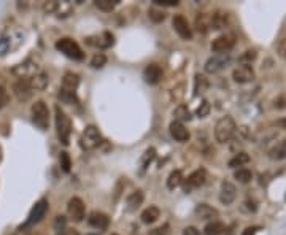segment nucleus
Masks as SVG:
<instances>
[{"mask_svg": "<svg viewBox=\"0 0 286 235\" xmlns=\"http://www.w3.org/2000/svg\"><path fill=\"white\" fill-rule=\"evenodd\" d=\"M54 229H56L57 232L64 231V229H65V218H64V216H57L56 222H54Z\"/></svg>", "mask_w": 286, "mask_h": 235, "instance_id": "obj_45", "label": "nucleus"}, {"mask_svg": "<svg viewBox=\"0 0 286 235\" xmlns=\"http://www.w3.org/2000/svg\"><path fill=\"white\" fill-rule=\"evenodd\" d=\"M78 84H80V76L76 73H72V72H67L62 78V88H60V91L76 94Z\"/></svg>", "mask_w": 286, "mask_h": 235, "instance_id": "obj_19", "label": "nucleus"}, {"mask_svg": "<svg viewBox=\"0 0 286 235\" xmlns=\"http://www.w3.org/2000/svg\"><path fill=\"white\" fill-rule=\"evenodd\" d=\"M10 50V38H0V56H3V54H7Z\"/></svg>", "mask_w": 286, "mask_h": 235, "instance_id": "obj_43", "label": "nucleus"}, {"mask_svg": "<svg viewBox=\"0 0 286 235\" xmlns=\"http://www.w3.org/2000/svg\"><path fill=\"white\" fill-rule=\"evenodd\" d=\"M235 121L230 116H223L215 126V138L218 143H228L235 134Z\"/></svg>", "mask_w": 286, "mask_h": 235, "instance_id": "obj_2", "label": "nucleus"}, {"mask_svg": "<svg viewBox=\"0 0 286 235\" xmlns=\"http://www.w3.org/2000/svg\"><path fill=\"white\" fill-rule=\"evenodd\" d=\"M102 143V135L95 126H88L81 134V146L84 149H95Z\"/></svg>", "mask_w": 286, "mask_h": 235, "instance_id": "obj_5", "label": "nucleus"}, {"mask_svg": "<svg viewBox=\"0 0 286 235\" xmlns=\"http://www.w3.org/2000/svg\"><path fill=\"white\" fill-rule=\"evenodd\" d=\"M60 167H62V170L65 173L70 172V167H72V161H70V156L67 153H60Z\"/></svg>", "mask_w": 286, "mask_h": 235, "instance_id": "obj_40", "label": "nucleus"}, {"mask_svg": "<svg viewBox=\"0 0 286 235\" xmlns=\"http://www.w3.org/2000/svg\"><path fill=\"white\" fill-rule=\"evenodd\" d=\"M40 67L37 65V62H34L32 59H27V61H24L22 64L16 65L13 69V73L19 78V80H29V78H32L34 75L40 73Z\"/></svg>", "mask_w": 286, "mask_h": 235, "instance_id": "obj_6", "label": "nucleus"}, {"mask_svg": "<svg viewBox=\"0 0 286 235\" xmlns=\"http://www.w3.org/2000/svg\"><path fill=\"white\" fill-rule=\"evenodd\" d=\"M169 130H170V135H172L173 140L180 142V143L188 142V140H190V137H191L190 135V130L185 127V124H181L178 121H173L172 124H170Z\"/></svg>", "mask_w": 286, "mask_h": 235, "instance_id": "obj_16", "label": "nucleus"}, {"mask_svg": "<svg viewBox=\"0 0 286 235\" xmlns=\"http://www.w3.org/2000/svg\"><path fill=\"white\" fill-rule=\"evenodd\" d=\"M30 114H32V123L37 126L40 130H46L50 126V110L43 100H37L30 108Z\"/></svg>", "mask_w": 286, "mask_h": 235, "instance_id": "obj_3", "label": "nucleus"}, {"mask_svg": "<svg viewBox=\"0 0 286 235\" xmlns=\"http://www.w3.org/2000/svg\"><path fill=\"white\" fill-rule=\"evenodd\" d=\"M56 50L60 51L64 56L74 59V61H83L84 53L81 51V48L78 46L76 41L72 38H60L56 41Z\"/></svg>", "mask_w": 286, "mask_h": 235, "instance_id": "obj_4", "label": "nucleus"}, {"mask_svg": "<svg viewBox=\"0 0 286 235\" xmlns=\"http://www.w3.org/2000/svg\"><path fill=\"white\" fill-rule=\"evenodd\" d=\"M154 7H176L178 0H153Z\"/></svg>", "mask_w": 286, "mask_h": 235, "instance_id": "obj_42", "label": "nucleus"}, {"mask_svg": "<svg viewBox=\"0 0 286 235\" xmlns=\"http://www.w3.org/2000/svg\"><path fill=\"white\" fill-rule=\"evenodd\" d=\"M29 83H30V88H32L34 91H43V89H46L48 83H50V76L41 70L40 73L34 75L32 78H29Z\"/></svg>", "mask_w": 286, "mask_h": 235, "instance_id": "obj_21", "label": "nucleus"}, {"mask_svg": "<svg viewBox=\"0 0 286 235\" xmlns=\"http://www.w3.org/2000/svg\"><path fill=\"white\" fill-rule=\"evenodd\" d=\"M183 235H200V232L196 227H186L183 231Z\"/></svg>", "mask_w": 286, "mask_h": 235, "instance_id": "obj_48", "label": "nucleus"}, {"mask_svg": "<svg viewBox=\"0 0 286 235\" xmlns=\"http://www.w3.org/2000/svg\"><path fill=\"white\" fill-rule=\"evenodd\" d=\"M143 192L142 191H133L132 194H129V197H127V208L131 210V212H133V210H137L140 205L143 203Z\"/></svg>", "mask_w": 286, "mask_h": 235, "instance_id": "obj_24", "label": "nucleus"}, {"mask_svg": "<svg viewBox=\"0 0 286 235\" xmlns=\"http://www.w3.org/2000/svg\"><path fill=\"white\" fill-rule=\"evenodd\" d=\"M173 116H175V121H178V123L183 124V123H186V121H191L192 114H191L190 108H188L186 105H180V107H176V108H175Z\"/></svg>", "mask_w": 286, "mask_h": 235, "instance_id": "obj_25", "label": "nucleus"}, {"mask_svg": "<svg viewBox=\"0 0 286 235\" xmlns=\"http://www.w3.org/2000/svg\"><path fill=\"white\" fill-rule=\"evenodd\" d=\"M210 113V104L207 100H204L202 104H200V107L197 108V111H196V114L199 118H205L207 114Z\"/></svg>", "mask_w": 286, "mask_h": 235, "instance_id": "obj_41", "label": "nucleus"}, {"mask_svg": "<svg viewBox=\"0 0 286 235\" xmlns=\"http://www.w3.org/2000/svg\"><path fill=\"white\" fill-rule=\"evenodd\" d=\"M67 213H69V218L75 222H81L84 219V213H86V208H84V202L80 197H72L67 205Z\"/></svg>", "mask_w": 286, "mask_h": 235, "instance_id": "obj_9", "label": "nucleus"}, {"mask_svg": "<svg viewBox=\"0 0 286 235\" xmlns=\"http://www.w3.org/2000/svg\"><path fill=\"white\" fill-rule=\"evenodd\" d=\"M181 183H183V175H181L180 170H173L172 173L169 175V178H167V188L170 191H173L175 188H178Z\"/></svg>", "mask_w": 286, "mask_h": 235, "instance_id": "obj_26", "label": "nucleus"}, {"mask_svg": "<svg viewBox=\"0 0 286 235\" xmlns=\"http://www.w3.org/2000/svg\"><path fill=\"white\" fill-rule=\"evenodd\" d=\"M194 212H196L197 218H200V219H210V218H215V216H218L216 210L213 207H210V205H207V203H199Z\"/></svg>", "mask_w": 286, "mask_h": 235, "instance_id": "obj_22", "label": "nucleus"}, {"mask_svg": "<svg viewBox=\"0 0 286 235\" xmlns=\"http://www.w3.org/2000/svg\"><path fill=\"white\" fill-rule=\"evenodd\" d=\"M278 126H280V127H283V129H286V118H283V119H280V121H278Z\"/></svg>", "mask_w": 286, "mask_h": 235, "instance_id": "obj_50", "label": "nucleus"}, {"mask_svg": "<svg viewBox=\"0 0 286 235\" xmlns=\"http://www.w3.org/2000/svg\"><path fill=\"white\" fill-rule=\"evenodd\" d=\"M256 56H258V54H256V51H254V50H247V51L240 56V62H243L245 65H247V64H251V62L254 61V59H256Z\"/></svg>", "mask_w": 286, "mask_h": 235, "instance_id": "obj_39", "label": "nucleus"}, {"mask_svg": "<svg viewBox=\"0 0 286 235\" xmlns=\"http://www.w3.org/2000/svg\"><path fill=\"white\" fill-rule=\"evenodd\" d=\"M196 27H197V31L202 32V34H205L207 31H209V29H211V19H210V16L199 15L196 18Z\"/></svg>", "mask_w": 286, "mask_h": 235, "instance_id": "obj_28", "label": "nucleus"}, {"mask_svg": "<svg viewBox=\"0 0 286 235\" xmlns=\"http://www.w3.org/2000/svg\"><path fill=\"white\" fill-rule=\"evenodd\" d=\"M88 45L95 46L99 50H107V48H112L114 45V37L112 32H102L100 35H95V37H89Z\"/></svg>", "mask_w": 286, "mask_h": 235, "instance_id": "obj_12", "label": "nucleus"}, {"mask_svg": "<svg viewBox=\"0 0 286 235\" xmlns=\"http://www.w3.org/2000/svg\"><path fill=\"white\" fill-rule=\"evenodd\" d=\"M148 16H150V19L153 21V22H161V21H164V18H166V15H164V11L159 10V7L150 8V10H148Z\"/></svg>", "mask_w": 286, "mask_h": 235, "instance_id": "obj_35", "label": "nucleus"}, {"mask_svg": "<svg viewBox=\"0 0 286 235\" xmlns=\"http://www.w3.org/2000/svg\"><path fill=\"white\" fill-rule=\"evenodd\" d=\"M278 56L282 59H286V38H283L278 45Z\"/></svg>", "mask_w": 286, "mask_h": 235, "instance_id": "obj_46", "label": "nucleus"}, {"mask_svg": "<svg viewBox=\"0 0 286 235\" xmlns=\"http://www.w3.org/2000/svg\"><path fill=\"white\" fill-rule=\"evenodd\" d=\"M249 162V156L247 153H239V154H235L232 159L229 161V167L230 168H237V167H242V165H245Z\"/></svg>", "mask_w": 286, "mask_h": 235, "instance_id": "obj_30", "label": "nucleus"}, {"mask_svg": "<svg viewBox=\"0 0 286 235\" xmlns=\"http://www.w3.org/2000/svg\"><path fill=\"white\" fill-rule=\"evenodd\" d=\"M209 88V81H207V78L202 76V75H197L196 76V86H194V91H196V95L204 92L205 89Z\"/></svg>", "mask_w": 286, "mask_h": 235, "instance_id": "obj_37", "label": "nucleus"}, {"mask_svg": "<svg viewBox=\"0 0 286 235\" xmlns=\"http://www.w3.org/2000/svg\"><path fill=\"white\" fill-rule=\"evenodd\" d=\"M54 113H56V132H57V138L59 142L62 145H69L70 142V134H72V123L69 116L64 113V110L60 108L59 105H56V108H54Z\"/></svg>", "mask_w": 286, "mask_h": 235, "instance_id": "obj_1", "label": "nucleus"}, {"mask_svg": "<svg viewBox=\"0 0 286 235\" xmlns=\"http://www.w3.org/2000/svg\"><path fill=\"white\" fill-rule=\"evenodd\" d=\"M172 26H173V31L178 34L180 38H183V40H192V31H191L190 24H188V19H186L185 16L175 15L173 19H172Z\"/></svg>", "mask_w": 286, "mask_h": 235, "instance_id": "obj_10", "label": "nucleus"}, {"mask_svg": "<svg viewBox=\"0 0 286 235\" xmlns=\"http://www.w3.org/2000/svg\"><path fill=\"white\" fill-rule=\"evenodd\" d=\"M205 178H207V172L204 168H199V170L192 172L188 177V180H185V192H191L192 189L200 188L205 183Z\"/></svg>", "mask_w": 286, "mask_h": 235, "instance_id": "obj_13", "label": "nucleus"}, {"mask_svg": "<svg viewBox=\"0 0 286 235\" xmlns=\"http://www.w3.org/2000/svg\"><path fill=\"white\" fill-rule=\"evenodd\" d=\"M167 232H169V224H164L161 227H156L153 231H150L148 235H167Z\"/></svg>", "mask_w": 286, "mask_h": 235, "instance_id": "obj_44", "label": "nucleus"}, {"mask_svg": "<svg viewBox=\"0 0 286 235\" xmlns=\"http://www.w3.org/2000/svg\"><path fill=\"white\" fill-rule=\"evenodd\" d=\"M94 3L99 10L105 11V13H110V11H113L114 7L119 3V0H95Z\"/></svg>", "mask_w": 286, "mask_h": 235, "instance_id": "obj_29", "label": "nucleus"}, {"mask_svg": "<svg viewBox=\"0 0 286 235\" xmlns=\"http://www.w3.org/2000/svg\"><path fill=\"white\" fill-rule=\"evenodd\" d=\"M8 102H10V95H8L7 88H5L3 78H2V75H0V110L7 107V105H8Z\"/></svg>", "mask_w": 286, "mask_h": 235, "instance_id": "obj_32", "label": "nucleus"}, {"mask_svg": "<svg viewBox=\"0 0 286 235\" xmlns=\"http://www.w3.org/2000/svg\"><path fill=\"white\" fill-rule=\"evenodd\" d=\"M88 222H89L91 227L99 229V231H105V229L110 226V218L102 212H93L89 215Z\"/></svg>", "mask_w": 286, "mask_h": 235, "instance_id": "obj_18", "label": "nucleus"}, {"mask_svg": "<svg viewBox=\"0 0 286 235\" xmlns=\"http://www.w3.org/2000/svg\"><path fill=\"white\" fill-rule=\"evenodd\" d=\"M13 92L18 97V100L26 102V100H29L30 97H32L34 89L30 88L29 80H18L16 83H13Z\"/></svg>", "mask_w": 286, "mask_h": 235, "instance_id": "obj_14", "label": "nucleus"}, {"mask_svg": "<svg viewBox=\"0 0 286 235\" xmlns=\"http://www.w3.org/2000/svg\"><path fill=\"white\" fill-rule=\"evenodd\" d=\"M229 61H230L229 54H216V56L210 57L205 62V72L207 73H216V72H220L226 67Z\"/></svg>", "mask_w": 286, "mask_h": 235, "instance_id": "obj_11", "label": "nucleus"}, {"mask_svg": "<svg viewBox=\"0 0 286 235\" xmlns=\"http://www.w3.org/2000/svg\"><path fill=\"white\" fill-rule=\"evenodd\" d=\"M162 76H164V72L157 64H150L143 70V78L148 84H157L162 80Z\"/></svg>", "mask_w": 286, "mask_h": 235, "instance_id": "obj_17", "label": "nucleus"}, {"mask_svg": "<svg viewBox=\"0 0 286 235\" xmlns=\"http://www.w3.org/2000/svg\"><path fill=\"white\" fill-rule=\"evenodd\" d=\"M270 158L272 159H283V158H286V140L282 145H278L277 148L272 149V151H270Z\"/></svg>", "mask_w": 286, "mask_h": 235, "instance_id": "obj_36", "label": "nucleus"}, {"mask_svg": "<svg viewBox=\"0 0 286 235\" xmlns=\"http://www.w3.org/2000/svg\"><path fill=\"white\" fill-rule=\"evenodd\" d=\"M235 45V35L232 34H224L221 37H218L213 40L211 43V51L216 54H228V51H230Z\"/></svg>", "mask_w": 286, "mask_h": 235, "instance_id": "obj_8", "label": "nucleus"}, {"mask_svg": "<svg viewBox=\"0 0 286 235\" xmlns=\"http://www.w3.org/2000/svg\"><path fill=\"white\" fill-rule=\"evenodd\" d=\"M56 235H80V234H78V231H75V229H64V231L57 232Z\"/></svg>", "mask_w": 286, "mask_h": 235, "instance_id": "obj_47", "label": "nucleus"}, {"mask_svg": "<svg viewBox=\"0 0 286 235\" xmlns=\"http://www.w3.org/2000/svg\"><path fill=\"white\" fill-rule=\"evenodd\" d=\"M107 64V56L103 53H95L91 59V67L93 69H102Z\"/></svg>", "mask_w": 286, "mask_h": 235, "instance_id": "obj_33", "label": "nucleus"}, {"mask_svg": "<svg viewBox=\"0 0 286 235\" xmlns=\"http://www.w3.org/2000/svg\"><path fill=\"white\" fill-rule=\"evenodd\" d=\"M232 78H234V81L239 84L249 83L254 80V70L251 69V65H240V67L234 69Z\"/></svg>", "mask_w": 286, "mask_h": 235, "instance_id": "obj_15", "label": "nucleus"}, {"mask_svg": "<svg viewBox=\"0 0 286 235\" xmlns=\"http://www.w3.org/2000/svg\"><path fill=\"white\" fill-rule=\"evenodd\" d=\"M59 99L64 102V104H76L78 99H76V94H72V92H65V91H60L59 92Z\"/></svg>", "mask_w": 286, "mask_h": 235, "instance_id": "obj_38", "label": "nucleus"}, {"mask_svg": "<svg viewBox=\"0 0 286 235\" xmlns=\"http://www.w3.org/2000/svg\"><path fill=\"white\" fill-rule=\"evenodd\" d=\"M234 178L237 180V181H240L243 184H247L251 181L253 178V173L248 170V168H239V170L234 172Z\"/></svg>", "mask_w": 286, "mask_h": 235, "instance_id": "obj_31", "label": "nucleus"}, {"mask_svg": "<svg viewBox=\"0 0 286 235\" xmlns=\"http://www.w3.org/2000/svg\"><path fill=\"white\" fill-rule=\"evenodd\" d=\"M205 235H221L224 231H226V226L223 224L220 221H213L210 224L205 226Z\"/></svg>", "mask_w": 286, "mask_h": 235, "instance_id": "obj_27", "label": "nucleus"}, {"mask_svg": "<svg viewBox=\"0 0 286 235\" xmlns=\"http://www.w3.org/2000/svg\"><path fill=\"white\" fill-rule=\"evenodd\" d=\"M237 197V189L232 183L224 181L221 184V194H220V200L223 205H230Z\"/></svg>", "mask_w": 286, "mask_h": 235, "instance_id": "obj_20", "label": "nucleus"}, {"mask_svg": "<svg viewBox=\"0 0 286 235\" xmlns=\"http://www.w3.org/2000/svg\"><path fill=\"white\" fill-rule=\"evenodd\" d=\"M256 231H258L256 227H247L242 235H256Z\"/></svg>", "mask_w": 286, "mask_h": 235, "instance_id": "obj_49", "label": "nucleus"}, {"mask_svg": "<svg viewBox=\"0 0 286 235\" xmlns=\"http://www.w3.org/2000/svg\"><path fill=\"white\" fill-rule=\"evenodd\" d=\"M46 212H48V200H46V199H41V200H38L32 207V210H30V213L27 216V221H26V224H24V227L34 226V224H37V222H40L41 219L45 218Z\"/></svg>", "mask_w": 286, "mask_h": 235, "instance_id": "obj_7", "label": "nucleus"}, {"mask_svg": "<svg viewBox=\"0 0 286 235\" xmlns=\"http://www.w3.org/2000/svg\"><path fill=\"white\" fill-rule=\"evenodd\" d=\"M154 158H156V149L154 148H148L147 151H145L143 158H142V168H143V170L151 164V162L154 161Z\"/></svg>", "mask_w": 286, "mask_h": 235, "instance_id": "obj_34", "label": "nucleus"}, {"mask_svg": "<svg viewBox=\"0 0 286 235\" xmlns=\"http://www.w3.org/2000/svg\"><path fill=\"white\" fill-rule=\"evenodd\" d=\"M88 235H99V234H88Z\"/></svg>", "mask_w": 286, "mask_h": 235, "instance_id": "obj_51", "label": "nucleus"}, {"mask_svg": "<svg viewBox=\"0 0 286 235\" xmlns=\"http://www.w3.org/2000/svg\"><path fill=\"white\" fill-rule=\"evenodd\" d=\"M161 216V210L157 207H148L147 210H143L142 213V222H145V224H153V222L157 221V218Z\"/></svg>", "mask_w": 286, "mask_h": 235, "instance_id": "obj_23", "label": "nucleus"}]
</instances>
